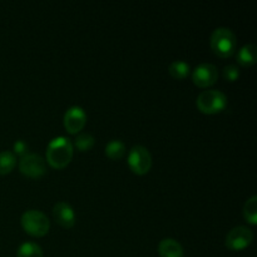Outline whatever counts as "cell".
<instances>
[{
    "label": "cell",
    "instance_id": "cell-10",
    "mask_svg": "<svg viewBox=\"0 0 257 257\" xmlns=\"http://www.w3.org/2000/svg\"><path fill=\"white\" fill-rule=\"evenodd\" d=\"M53 216H54V220L65 228L73 227L75 223L74 210L67 202L55 203L53 207Z\"/></svg>",
    "mask_w": 257,
    "mask_h": 257
},
{
    "label": "cell",
    "instance_id": "cell-19",
    "mask_svg": "<svg viewBox=\"0 0 257 257\" xmlns=\"http://www.w3.org/2000/svg\"><path fill=\"white\" fill-rule=\"evenodd\" d=\"M223 77H225V79L228 80V82H235V80H237L238 77H240V69H238L237 65H226V67L223 68Z\"/></svg>",
    "mask_w": 257,
    "mask_h": 257
},
{
    "label": "cell",
    "instance_id": "cell-16",
    "mask_svg": "<svg viewBox=\"0 0 257 257\" xmlns=\"http://www.w3.org/2000/svg\"><path fill=\"white\" fill-rule=\"evenodd\" d=\"M17 257H43L42 247L34 242H24L18 248Z\"/></svg>",
    "mask_w": 257,
    "mask_h": 257
},
{
    "label": "cell",
    "instance_id": "cell-6",
    "mask_svg": "<svg viewBox=\"0 0 257 257\" xmlns=\"http://www.w3.org/2000/svg\"><path fill=\"white\" fill-rule=\"evenodd\" d=\"M253 241V232L246 226H236L226 236V247L232 251H241L248 247Z\"/></svg>",
    "mask_w": 257,
    "mask_h": 257
},
{
    "label": "cell",
    "instance_id": "cell-2",
    "mask_svg": "<svg viewBox=\"0 0 257 257\" xmlns=\"http://www.w3.org/2000/svg\"><path fill=\"white\" fill-rule=\"evenodd\" d=\"M211 49L221 58H228L236 52L237 39L230 28L220 27L213 30L210 39Z\"/></svg>",
    "mask_w": 257,
    "mask_h": 257
},
{
    "label": "cell",
    "instance_id": "cell-1",
    "mask_svg": "<svg viewBox=\"0 0 257 257\" xmlns=\"http://www.w3.org/2000/svg\"><path fill=\"white\" fill-rule=\"evenodd\" d=\"M73 143L69 138L59 137L53 138L47 147V161L53 168L62 170L67 167L73 158Z\"/></svg>",
    "mask_w": 257,
    "mask_h": 257
},
{
    "label": "cell",
    "instance_id": "cell-17",
    "mask_svg": "<svg viewBox=\"0 0 257 257\" xmlns=\"http://www.w3.org/2000/svg\"><path fill=\"white\" fill-rule=\"evenodd\" d=\"M243 216H245L246 221L251 225H256L257 223V196H252L246 201L245 206H243Z\"/></svg>",
    "mask_w": 257,
    "mask_h": 257
},
{
    "label": "cell",
    "instance_id": "cell-15",
    "mask_svg": "<svg viewBox=\"0 0 257 257\" xmlns=\"http://www.w3.org/2000/svg\"><path fill=\"white\" fill-rule=\"evenodd\" d=\"M168 72L175 79H185L190 74V65L183 60H175L168 67Z\"/></svg>",
    "mask_w": 257,
    "mask_h": 257
},
{
    "label": "cell",
    "instance_id": "cell-12",
    "mask_svg": "<svg viewBox=\"0 0 257 257\" xmlns=\"http://www.w3.org/2000/svg\"><path fill=\"white\" fill-rule=\"evenodd\" d=\"M256 45L252 43L245 44L240 50L237 52V62L238 64L243 65V67H250L256 63L257 53H256Z\"/></svg>",
    "mask_w": 257,
    "mask_h": 257
},
{
    "label": "cell",
    "instance_id": "cell-9",
    "mask_svg": "<svg viewBox=\"0 0 257 257\" xmlns=\"http://www.w3.org/2000/svg\"><path fill=\"white\" fill-rule=\"evenodd\" d=\"M63 123L68 132L75 135L84 128L85 123H87V114L82 107L73 105V107L68 108L67 112L64 113Z\"/></svg>",
    "mask_w": 257,
    "mask_h": 257
},
{
    "label": "cell",
    "instance_id": "cell-8",
    "mask_svg": "<svg viewBox=\"0 0 257 257\" xmlns=\"http://www.w3.org/2000/svg\"><path fill=\"white\" fill-rule=\"evenodd\" d=\"M218 78V69L211 63H201L193 69L192 80L197 87L207 88L215 84Z\"/></svg>",
    "mask_w": 257,
    "mask_h": 257
},
{
    "label": "cell",
    "instance_id": "cell-11",
    "mask_svg": "<svg viewBox=\"0 0 257 257\" xmlns=\"http://www.w3.org/2000/svg\"><path fill=\"white\" fill-rule=\"evenodd\" d=\"M158 252L161 257H183V248L175 238L166 237L158 245Z\"/></svg>",
    "mask_w": 257,
    "mask_h": 257
},
{
    "label": "cell",
    "instance_id": "cell-7",
    "mask_svg": "<svg viewBox=\"0 0 257 257\" xmlns=\"http://www.w3.org/2000/svg\"><path fill=\"white\" fill-rule=\"evenodd\" d=\"M19 170L23 175L30 178H39L45 175V161L37 153H27L19 161Z\"/></svg>",
    "mask_w": 257,
    "mask_h": 257
},
{
    "label": "cell",
    "instance_id": "cell-14",
    "mask_svg": "<svg viewBox=\"0 0 257 257\" xmlns=\"http://www.w3.org/2000/svg\"><path fill=\"white\" fill-rule=\"evenodd\" d=\"M17 166V156L12 151L0 152V175L10 173Z\"/></svg>",
    "mask_w": 257,
    "mask_h": 257
},
{
    "label": "cell",
    "instance_id": "cell-18",
    "mask_svg": "<svg viewBox=\"0 0 257 257\" xmlns=\"http://www.w3.org/2000/svg\"><path fill=\"white\" fill-rule=\"evenodd\" d=\"M94 137L89 133H80L77 136L74 141V146L82 152H87L94 146Z\"/></svg>",
    "mask_w": 257,
    "mask_h": 257
},
{
    "label": "cell",
    "instance_id": "cell-20",
    "mask_svg": "<svg viewBox=\"0 0 257 257\" xmlns=\"http://www.w3.org/2000/svg\"><path fill=\"white\" fill-rule=\"evenodd\" d=\"M13 153L17 156H20V157H23V156H25L28 153V145L24 142V141L18 140L17 142L14 143V152Z\"/></svg>",
    "mask_w": 257,
    "mask_h": 257
},
{
    "label": "cell",
    "instance_id": "cell-3",
    "mask_svg": "<svg viewBox=\"0 0 257 257\" xmlns=\"http://www.w3.org/2000/svg\"><path fill=\"white\" fill-rule=\"evenodd\" d=\"M197 108L205 114H215L222 112L227 105V97L217 89L203 90L196 100Z\"/></svg>",
    "mask_w": 257,
    "mask_h": 257
},
{
    "label": "cell",
    "instance_id": "cell-4",
    "mask_svg": "<svg viewBox=\"0 0 257 257\" xmlns=\"http://www.w3.org/2000/svg\"><path fill=\"white\" fill-rule=\"evenodd\" d=\"M22 226L29 235L40 236L47 235L49 231L50 222L47 215L38 210H28L22 215Z\"/></svg>",
    "mask_w": 257,
    "mask_h": 257
},
{
    "label": "cell",
    "instance_id": "cell-5",
    "mask_svg": "<svg viewBox=\"0 0 257 257\" xmlns=\"http://www.w3.org/2000/svg\"><path fill=\"white\" fill-rule=\"evenodd\" d=\"M128 166L136 175H146L152 167V156L143 146H135L128 153Z\"/></svg>",
    "mask_w": 257,
    "mask_h": 257
},
{
    "label": "cell",
    "instance_id": "cell-13",
    "mask_svg": "<svg viewBox=\"0 0 257 257\" xmlns=\"http://www.w3.org/2000/svg\"><path fill=\"white\" fill-rule=\"evenodd\" d=\"M125 155V146L120 140H112L105 146V156L113 161L120 160Z\"/></svg>",
    "mask_w": 257,
    "mask_h": 257
}]
</instances>
